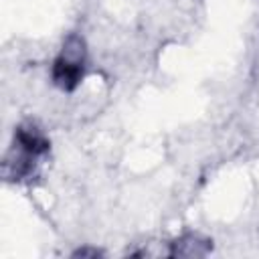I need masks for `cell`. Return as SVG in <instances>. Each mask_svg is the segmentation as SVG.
I'll return each instance as SVG.
<instances>
[{
	"mask_svg": "<svg viewBox=\"0 0 259 259\" xmlns=\"http://www.w3.org/2000/svg\"><path fill=\"white\" fill-rule=\"evenodd\" d=\"M49 148L51 144L47 136L34 123H20L14 132V144L4 158V178H28L36 166V160L42 158Z\"/></svg>",
	"mask_w": 259,
	"mask_h": 259,
	"instance_id": "6da1fadb",
	"label": "cell"
},
{
	"mask_svg": "<svg viewBox=\"0 0 259 259\" xmlns=\"http://www.w3.org/2000/svg\"><path fill=\"white\" fill-rule=\"evenodd\" d=\"M85 75V40L79 34H69L61 53L53 61V83L63 91H73Z\"/></svg>",
	"mask_w": 259,
	"mask_h": 259,
	"instance_id": "7a4b0ae2",
	"label": "cell"
},
{
	"mask_svg": "<svg viewBox=\"0 0 259 259\" xmlns=\"http://www.w3.org/2000/svg\"><path fill=\"white\" fill-rule=\"evenodd\" d=\"M210 251V241L202 239L200 235H184L178 241L172 243L170 255L172 257H194V255H206Z\"/></svg>",
	"mask_w": 259,
	"mask_h": 259,
	"instance_id": "3957f363",
	"label": "cell"
},
{
	"mask_svg": "<svg viewBox=\"0 0 259 259\" xmlns=\"http://www.w3.org/2000/svg\"><path fill=\"white\" fill-rule=\"evenodd\" d=\"M73 255H75V257H87V255H89V257H97V255H101V251H99V249H79V251H75Z\"/></svg>",
	"mask_w": 259,
	"mask_h": 259,
	"instance_id": "277c9868",
	"label": "cell"
}]
</instances>
